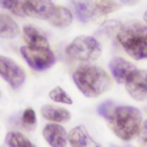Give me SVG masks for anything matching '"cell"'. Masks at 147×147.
Listing matches in <instances>:
<instances>
[{
  "mask_svg": "<svg viewBox=\"0 0 147 147\" xmlns=\"http://www.w3.org/2000/svg\"><path fill=\"white\" fill-rule=\"evenodd\" d=\"M21 8L24 15L48 20L55 8V5L50 0H24Z\"/></svg>",
  "mask_w": 147,
  "mask_h": 147,
  "instance_id": "cell-8",
  "label": "cell"
},
{
  "mask_svg": "<svg viewBox=\"0 0 147 147\" xmlns=\"http://www.w3.org/2000/svg\"><path fill=\"white\" fill-rule=\"evenodd\" d=\"M21 3L20 0H0V6L5 9H8L9 12H12L15 15L19 16H23V12L21 8Z\"/></svg>",
  "mask_w": 147,
  "mask_h": 147,
  "instance_id": "cell-20",
  "label": "cell"
},
{
  "mask_svg": "<svg viewBox=\"0 0 147 147\" xmlns=\"http://www.w3.org/2000/svg\"><path fill=\"white\" fill-rule=\"evenodd\" d=\"M43 137L51 147H66L67 133L58 123L47 124L43 129Z\"/></svg>",
  "mask_w": 147,
  "mask_h": 147,
  "instance_id": "cell-10",
  "label": "cell"
},
{
  "mask_svg": "<svg viewBox=\"0 0 147 147\" xmlns=\"http://www.w3.org/2000/svg\"><path fill=\"white\" fill-rule=\"evenodd\" d=\"M142 19H144V21L147 23V11L144 13V15H142Z\"/></svg>",
  "mask_w": 147,
  "mask_h": 147,
  "instance_id": "cell-25",
  "label": "cell"
},
{
  "mask_svg": "<svg viewBox=\"0 0 147 147\" xmlns=\"http://www.w3.org/2000/svg\"><path fill=\"white\" fill-rule=\"evenodd\" d=\"M20 34L18 23L8 15L0 13V37L14 38Z\"/></svg>",
  "mask_w": 147,
  "mask_h": 147,
  "instance_id": "cell-15",
  "label": "cell"
},
{
  "mask_svg": "<svg viewBox=\"0 0 147 147\" xmlns=\"http://www.w3.org/2000/svg\"><path fill=\"white\" fill-rule=\"evenodd\" d=\"M140 1V0H121V3L122 4H124V5H130V6H132V5H136V4H138Z\"/></svg>",
  "mask_w": 147,
  "mask_h": 147,
  "instance_id": "cell-24",
  "label": "cell"
},
{
  "mask_svg": "<svg viewBox=\"0 0 147 147\" xmlns=\"http://www.w3.org/2000/svg\"><path fill=\"white\" fill-rule=\"evenodd\" d=\"M5 140L9 147H35V145L29 139H27L22 133L16 131L8 132Z\"/></svg>",
  "mask_w": 147,
  "mask_h": 147,
  "instance_id": "cell-18",
  "label": "cell"
},
{
  "mask_svg": "<svg viewBox=\"0 0 147 147\" xmlns=\"http://www.w3.org/2000/svg\"><path fill=\"white\" fill-rule=\"evenodd\" d=\"M129 95L136 101H147V71L138 69L124 84Z\"/></svg>",
  "mask_w": 147,
  "mask_h": 147,
  "instance_id": "cell-7",
  "label": "cell"
},
{
  "mask_svg": "<svg viewBox=\"0 0 147 147\" xmlns=\"http://www.w3.org/2000/svg\"><path fill=\"white\" fill-rule=\"evenodd\" d=\"M119 28H121V23L113 20V21L104 22L102 24V27H101V31L102 32H105L108 36H110V35H114L115 32L117 34L118 30H119Z\"/></svg>",
  "mask_w": 147,
  "mask_h": 147,
  "instance_id": "cell-22",
  "label": "cell"
},
{
  "mask_svg": "<svg viewBox=\"0 0 147 147\" xmlns=\"http://www.w3.org/2000/svg\"><path fill=\"white\" fill-rule=\"evenodd\" d=\"M117 40L124 51L136 60L147 59V26L130 21L121 26Z\"/></svg>",
  "mask_w": 147,
  "mask_h": 147,
  "instance_id": "cell-3",
  "label": "cell"
},
{
  "mask_svg": "<svg viewBox=\"0 0 147 147\" xmlns=\"http://www.w3.org/2000/svg\"><path fill=\"white\" fill-rule=\"evenodd\" d=\"M109 68L115 81L119 85H124L127 81V79L137 71L136 65L121 57H115L110 60Z\"/></svg>",
  "mask_w": 147,
  "mask_h": 147,
  "instance_id": "cell-9",
  "label": "cell"
},
{
  "mask_svg": "<svg viewBox=\"0 0 147 147\" xmlns=\"http://www.w3.org/2000/svg\"><path fill=\"white\" fill-rule=\"evenodd\" d=\"M118 8V5L111 0H101L100 3H97L94 6L93 9V14H92V19L96 20L101 16H104L107 14H110L111 12H115Z\"/></svg>",
  "mask_w": 147,
  "mask_h": 147,
  "instance_id": "cell-17",
  "label": "cell"
},
{
  "mask_svg": "<svg viewBox=\"0 0 147 147\" xmlns=\"http://www.w3.org/2000/svg\"><path fill=\"white\" fill-rule=\"evenodd\" d=\"M0 76H1L12 88H20L24 80L26 73L21 66H19L13 59L0 55Z\"/></svg>",
  "mask_w": 147,
  "mask_h": 147,
  "instance_id": "cell-6",
  "label": "cell"
},
{
  "mask_svg": "<svg viewBox=\"0 0 147 147\" xmlns=\"http://www.w3.org/2000/svg\"><path fill=\"white\" fill-rule=\"evenodd\" d=\"M0 96H1V92H0Z\"/></svg>",
  "mask_w": 147,
  "mask_h": 147,
  "instance_id": "cell-26",
  "label": "cell"
},
{
  "mask_svg": "<svg viewBox=\"0 0 147 147\" xmlns=\"http://www.w3.org/2000/svg\"><path fill=\"white\" fill-rule=\"evenodd\" d=\"M72 5L74 6L76 14L81 22H88L92 20L93 9L95 6L92 0H72Z\"/></svg>",
  "mask_w": 147,
  "mask_h": 147,
  "instance_id": "cell-16",
  "label": "cell"
},
{
  "mask_svg": "<svg viewBox=\"0 0 147 147\" xmlns=\"http://www.w3.org/2000/svg\"><path fill=\"white\" fill-rule=\"evenodd\" d=\"M49 97L57 103H64V104H72L73 101L69 97V95L60 87H55L50 93H49Z\"/></svg>",
  "mask_w": 147,
  "mask_h": 147,
  "instance_id": "cell-19",
  "label": "cell"
},
{
  "mask_svg": "<svg viewBox=\"0 0 147 147\" xmlns=\"http://www.w3.org/2000/svg\"><path fill=\"white\" fill-rule=\"evenodd\" d=\"M97 111L107 121L110 130L121 140L131 141L139 136L142 114L138 108L116 105L111 101H105L98 105Z\"/></svg>",
  "mask_w": 147,
  "mask_h": 147,
  "instance_id": "cell-1",
  "label": "cell"
},
{
  "mask_svg": "<svg viewBox=\"0 0 147 147\" xmlns=\"http://www.w3.org/2000/svg\"><path fill=\"white\" fill-rule=\"evenodd\" d=\"M73 81L78 89L89 98L97 97L113 87L108 73L96 65H81L73 73Z\"/></svg>",
  "mask_w": 147,
  "mask_h": 147,
  "instance_id": "cell-2",
  "label": "cell"
},
{
  "mask_svg": "<svg viewBox=\"0 0 147 147\" xmlns=\"http://www.w3.org/2000/svg\"><path fill=\"white\" fill-rule=\"evenodd\" d=\"M23 38L30 48H50L48 38L37 28L32 26L23 27Z\"/></svg>",
  "mask_w": 147,
  "mask_h": 147,
  "instance_id": "cell-12",
  "label": "cell"
},
{
  "mask_svg": "<svg viewBox=\"0 0 147 147\" xmlns=\"http://www.w3.org/2000/svg\"><path fill=\"white\" fill-rule=\"evenodd\" d=\"M20 52L28 65L36 71H44L50 68L56 63V56L50 48H30L22 47Z\"/></svg>",
  "mask_w": 147,
  "mask_h": 147,
  "instance_id": "cell-5",
  "label": "cell"
},
{
  "mask_svg": "<svg viewBox=\"0 0 147 147\" xmlns=\"http://www.w3.org/2000/svg\"><path fill=\"white\" fill-rule=\"evenodd\" d=\"M41 114L47 121H50L52 123H58V124L66 123L71 119V114L68 110L57 105H52V104L43 105L41 109Z\"/></svg>",
  "mask_w": 147,
  "mask_h": 147,
  "instance_id": "cell-13",
  "label": "cell"
},
{
  "mask_svg": "<svg viewBox=\"0 0 147 147\" xmlns=\"http://www.w3.org/2000/svg\"><path fill=\"white\" fill-rule=\"evenodd\" d=\"M21 121H22V124H23L24 127L30 129V130L34 129L36 123H37V119H36V113L34 111V109L27 108L22 114Z\"/></svg>",
  "mask_w": 147,
  "mask_h": 147,
  "instance_id": "cell-21",
  "label": "cell"
},
{
  "mask_svg": "<svg viewBox=\"0 0 147 147\" xmlns=\"http://www.w3.org/2000/svg\"><path fill=\"white\" fill-rule=\"evenodd\" d=\"M48 21L55 27L64 28V27H67L72 23L73 15L68 8L63 7V6H55Z\"/></svg>",
  "mask_w": 147,
  "mask_h": 147,
  "instance_id": "cell-14",
  "label": "cell"
},
{
  "mask_svg": "<svg viewBox=\"0 0 147 147\" xmlns=\"http://www.w3.org/2000/svg\"><path fill=\"white\" fill-rule=\"evenodd\" d=\"M102 52L101 44L93 36H78L66 48L69 58L79 61H93Z\"/></svg>",
  "mask_w": 147,
  "mask_h": 147,
  "instance_id": "cell-4",
  "label": "cell"
},
{
  "mask_svg": "<svg viewBox=\"0 0 147 147\" xmlns=\"http://www.w3.org/2000/svg\"><path fill=\"white\" fill-rule=\"evenodd\" d=\"M67 141L71 147H100V145L89 136L86 127L82 125H78L69 131Z\"/></svg>",
  "mask_w": 147,
  "mask_h": 147,
  "instance_id": "cell-11",
  "label": "cell"
},
{
  "mask_svg": "<svg viewBox=\"0 0 147 147\" xmlns=\"http://www.w3.org/2000/svg\"><path fill=\"white\" fill-rule=\"evenodd\" d=\"M146 110H147V107H146Z\"/></svg>",
  "mask_w": 147,
  "mask_h": 147,
  "instance_id": "cell-27",
  "label": "cell"
},
{
  "mask_svg": "<svg viewBox=\"0 0 147 147\" xmlns=\"http://www.w3.org/2000/svg\"><path fill=\"white\" fill-rule=\"evenodd\" d=\"M139 137L141 139V141L144 144H147V119L142 122L141 124V129H140V132H139Z\"/></svg>",
  "mask_w": 147,
  "mask_h": 147,
  "instance_id": "cell-23",
  "label": "cell"
}]
</instances>
